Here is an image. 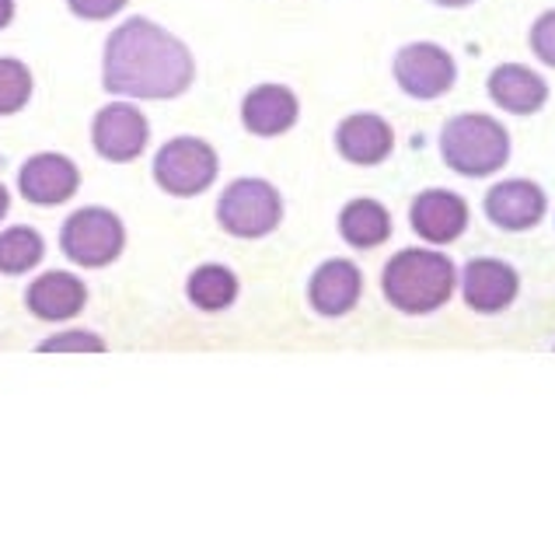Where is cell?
<instances>
[{
	"mask_svg": "<svg viewBox=\"0 0 555 559\" xmlns=\"http://www.w3.org/2000/svg\"><path fill=\"white\" fill-rule=\"evenodd\" d=\"M193 52L147 17H130L106 43L101 81L112 95L176 98L193 84Z\"/></svg>",
	"mask_w": 555,
	"mask_h": 559,
	"instance_id": "cell-1",
	"label": "cell"
},
{
	"mask_svg": "<svg viewBox=\"0 0 555 559\" xmlns=\"http://www.w3.org/2000/svg\"><path fill=\"white\" fill-rule=\"evenodd\" d=\"M458 284L455 262L430 249H402L388 259L381 287L388 305L406 314H430L450 301Z\"/></svg>",
	"mask_w": 555,
	"mask_h": 559,
	"instance_id": "cell-2",
	"label": "cell"
},
{
	"mask_svg": "<svg viewBox=\"0 0 555 559\" xmlns=\"http://www.w3.org/2000/svg\"><path fill=\"white\" fill-rule=\"evenodd\" d=\"M441 154L450 171L468 175V179H482L507 165L510 157V133L503 122L482 112L455 116L441 133Z\"/></svg>",
	"mask_w": 555,
	"mask_h": 559,
	"instance_id": "cell-3",
	"label": "cell"
},
{
	"mask_svg": "<svg viewBox=\"0 0 555 559\" xmlns=\"http://www.w3.org/2000/svg\"><path fill=\"white\" fill-rule=\"evenodd\" d=\"M217 221L234 238H263L283 221V200L266 179H238L224 189Z\"/></svg>",
	"mask_w": 555,
	"mask_h": 559,
	"instance_id": "cell-4",
	"label": "cell"
},
{
	"mask_svg": "<svg viewBox=\"0 0 555 559\" xmlns=\"http://www.w3.org/2000/svg\"><path fill=\"white\" fill-rule=\"evenodd\" d=\"M126 245V227L112 210L106 206H84L77 214L67 217L63 235H60V249L63 255L77 262V266H109L116 255L123 252Z\"/></svg>",
	"mask_w": 555,
	"mask_h": 559,
	"instance_id": "cell-5",
	"label": "cell"
},
{
	"mask_svg": "<svg viewBox=\"0 0 555 559\" xmlns=\"http://www.w3.org/2000/svg\"><path fill=\"white\" fill-rule=\"evenodd\" d=\"M217 179V154L200 136H176L154 157V182L171 197H200Z\"/></svg>",
	"mask_w": 555,
	"mask_h": 559,
	"instance_id": "cell-6",
	"label": "cell"
},
{
	"mask_svg": "<svg viewBox=\"0 0 555 559\" xmlns=\"http://www.w3.org/2000/svg\"><path fill=\"white\" fill-rule=\"evenodd\" d=\"M458 78L455 57L433 43H412L395 57V81L412 98H441Z\"/></svg>",
	"mask_w": 555,
	"mask_h": 559,
	"instance_id": "cell-7",
	"label": "cell"
},
{
	"mask_svg": "<svg viewBox=\"0 0 555 559\" xmlns=\"http://www.w3.org/2000/svg\"><path fill=\"white\" fill-rule=\"evenodd\" d=\"M147 119L141 109H133L126 102H116L106 105L98 116H95V127H92V140H95V151L106 157V162H133L141 157L147 147Z\"/></svg>",
	"mask_w": 555,
	"mask_h": 559,
	"instance_id": "cell-8",
	"label": "cell"
},
{
	"mask_svg": "<svg viewBox=\"0 0 555 559\" xmlns=\"http://www.w3.org/2000/svg\"><path fill=\"white\" fill-rule=\"evenodd\" d=\"M81 186V171L71 157L63 154H36L22 165L19 189L28 203L36 206H57L67 203Z\"/></svg>",
	"mask_w": 555,
	"mask_h": 559,
	"instance_id": "cell-9",
	"label": "cell"
},
{
	"mask_svg": "<svg viewBox=\"0 0 555 559\" xmlns=\"http://www.w3.org/2000/svg\"><path fill=\"white\" fill-rule=\"evenodd\" d=\"M517 290H520L517 270L499 259H472L461 273L464 301H468V308L482 311V314H496L503 308H510Z\"/></svg>",
	"mask_w": 555,
	"mask_h": 559,
	"instance_id": "cell-10",
	"label": "cell"
},
{
	"mask_svg": "<svg viewBox=\"0 0 555 559\" xmlns=\"http://www.w3.org/2000/svg\"><path fill=\"white\" fill-rule=\"evenodd\" d=\"M412 231L433 241V245H447L464 235L468 227V203L450 189H426L412 200L409 210Z\"/></svg>",
	"mask_w": 555,
	"mask_h": 559,
	"instance_id": "cell-11",
	"label": "cell"
},
{
	"mask_svg": "<svg viewBox=\"0 0 555 559\" xmlns=\"http://www.w3.org/2000/svg\"><path fill=\"white\" fill-rule=\"evenodd\" d=\"M545 192L528 179H507L485 192V217L503 231H528L545 217Z\"/></svg>",
	"mask_w": 555,
	"mask_h": 559,
	"instance_id": "cell-12",
	"label": "cell"
},
{
	"mask_svg": "<svg viewBox=\"0 0 555 559\" xmlns=\"http://www.w3.org/2000/svg\"><path fill=\"white\" fill-rule=\"evenodd\" d=\"M360 290H363V276L353 262L350 259H328L315 270V276H311L307 297H311V308H315L318 314H325V319H339V314L357 308Z\"/></svg>",
	"mask_w": 555,
	"mask_h": 559,
	"instance_id": "cell-13",
	"label": "cell"
},
{
	"mask_svg": "<svg viewBox=\"0 0 555 559\" xmlns=\"http://www.w3.org/2000/svg\"><path fill=\"white\" fill-rule=\"evenodd\" d=\"M336 147L350 165H381L395 147V130L374 112H357L339 122Z\"/></svg>",
	"mask_w": 555,
	"mask_h": 559,
	"instance_id": "cell-14",
	"label": "cell"
},
{
	"mask_svg": "<svg viewBox=\"0 0 555 559\" xmlns=\"http://www.w3.org/2000/svg\"><path fill=\"white\" fill-rule=\"evenodd\" d=\"M301 105L283 84H263L245 95L241 102V122L255 136H280L298 122Z\"/></svg>",
	"mask_w": 555,
	"mask_h": 559,
	"instance_id": "cell-15",
	"label": "cell"
},
{
	"mask_svg": "<svg viewBox=\"0 0 555 559\" xmlns=\"http://www.w3.org/2000/svg\"><path fill=\"white\" fill-rule=\"evenodd\" d=\"M88 301V287L81 284L74 273H43L36 284L28 287V311L43 322H63L74 319V314Z\"/></svg>",
	"mask_w": 555,
	"mask_h": 559,
	"instance_id": "cell-16",
	"label": "cell"
},
{
	"mask_svg": "<svg viewBox=\"0 0 555 559\" xmlns=\"http://www.w3.org/2000/svg\"><path fill=\"white\" fill-rule=\"evenodd\" d=\"M490 95L499 109H507L514 116H531L545 105L548 84L534 74L531 67L520 63H503L490 74Z\"/></svg>",
	"mask_w": 555,
	"mask_h": 559,
	"instance_id": "cell-17",
	"label": "cell"
},
{
	"mask_svg": "<svg viewBox=\"0 0 555 559\" xmlns=\"http://www.w3.org/2000/svg\"><path fill=\"white\" fill-rule=\"evenodd\" d=\"M339 235L353 249H377L391 235V214L377 200H353L339 214Z\"/></svg>",
	"mask_w": 555,
	"mask_h": 559,
	"instance_id": "cell-18",
	"label": "cell"
},
{
	"mask_svg": "<svg viewBox=\"0 0 555 559\" xmlns=\"http://www.w3.org/2000/svg\"><path fill=\"white\" fill-rule=\"evenodd\" d=\"M185 294L200 311H224V308H231L238 297V276L228 266L206 262V266L193 270V276H189Z\"/></svg>",
	"mask_w": 555,
	"mask_h": 559,
	"instance_id": "cell-19",
	"label": "cell"
},
{
	"mask_svg": "<svg viewBox=\"0 0 555 559\" xmlns=\"http://www.w3.org/2000/svg\"><path fill=\"white\" fill-rule=\"evenodd\" d=\"M43 255H46L43 235L32 231V227H8V231L0 235V273H8V276L28 273L39 266Z\"/></svg>",
	"mask_w": 555,
	"mask_h": 559,
	"instance_id": "cell-20",
	"label": "cell"
},
{
	"mask_svg": "<svg viewBox=\"0 0 555 559\" xmlns=\"http://www.w3.org/2000/svg\"><path fill=\"white\" fill-rule=\"evenodd\" d=\"M32 95V74L22 60L0 57V116H11L25 109V102Z\"/></svg>",
	"mask_w": 555,
	"mask_h": 559,
	"instance_id": "cell-21",
	"label": "cell"
},
{
	"mask_svg": "<svg viewBox=\"0 0 555 559\" xmlns=\"http://www.w3.org/2000/svg\"><path fill=\"white\" fill-rule=\"evenodd\" d=\"M531 49L538 60H545L548 67H555V11H545L531 28Z\"/></svg>",
	"mask_w": 555,
	"mask_h": 559,
	"instance_id": "cell-22",
	"label": "cell"
},
{
	"mask_svg": "<svg viewBox=\"0 0 555 559\" xmlns=\"http://www.w3.org/2000/svg\"><path fill=\"white\" fill-rule=\"evenodd\" d=\"M39 349L43 354H60V349H92V354H101L106 343H101L95 332H63V336L46 340Z\"/></svg>",
	"mask_w": 555,
	"mask_h": 559,
	"instance_id": "cell-23",
	"label": "cell"
},
{
	"mask_svg": "<svg viewBox=\"0 0 555 559\" xmlns=\"http://www.w3.org/2000/svg\"><path fill=\"white\" fill-rule=\"evenodd\" d=\"M77 17H88V22H101V17H112L123 11L126 0H67Z\"/></svg>",
	"mask_w": 555,
	"mask_h": 559,
	"instance_id": "cell-24",
	"label": "cell"
},
{
	"mask_svg": "<svg viewBox=\"0 0 555 559\" xmlns=\"http://www.w3.org/2000/svg\"><path fill=\"white\" fill-rule=\"evenodd\" d=\"M14 17V0H0V28H8Z\"/></svg>",
	"mask_w": 555,
	"mask_h": 559,
	"instance_id": "cell-25",
	"label": "cell"
},
{
	"mask_svg": "<svg viewBox=\"0 0 555 559\" xmlns=\"http://www.w3.org/2000/svg\"><path fill=\"white\" fill-rule=\"evenodd\" d=\"M8 206H11V197H8V189L0 186V221H4V214H8Z\"/></svg>",
	"mask_w": 555,
	"mask_h": 559,
	"instance_id": "cell-26",
	"label": "cell"
},
{
	"mask_svg": "<svg viewBox=\"0 0 555 559\" xmlns=\"http://www.w3.org/2000/svg\"><path fill=\"white\" fill-rule=\"evenodd\" d=\"M433 4H441V8H464V4H472V0H433Z\"/></svg>",
	"mask_w": 555,
	"mask_h": 559,
	"instance_id": "cell-27",
	"label": "cell"
}]
</instances>
